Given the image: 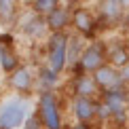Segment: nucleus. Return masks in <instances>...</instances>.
Wrapping results in <instances>:
<instances>
[{
	"instance_id": "nucleus-22",
	"label": "nucleus",
	"mask_w": 129,
	"mask_h": 129,
	"mask_svg": "<svg viewBox=\"0 0 129 129\" xmlns=\"http://www.w3.org/2000/svg\"><path fill=\"white\" fill-rule=\"evenodd\" d=\"M121 4H123V7H125V11L129 13V0H121Z\"/></svg>"
},
{
	"instance_id": "nucleus-2",
	"label": "nucleus",
	"mask_w": 129,
	"mask_h": 129,
	"mask_svg": "<svg viewBox=\"0 0 129 129\" xmlns=\"http://www.w3.org/2000/svg\"><path fill=\"white\" fill-rule=\"evenodd\" d=\"M34 110L42 123V129H66V114L57 91H38L34 98Z\"/></svg>"
},
{
	"instance_id": "nucleus-18",
	"label": "nucleus",
	"mask_w": 129,
	"mask_h": 129,
	"mask_svg": "<svg viewBox=\"0 0 129 129\" xmlns=\"http://www.w3.org/2000/svg\"><path fill=\"white\" fill-rule=\"evenodd\" d=\"M21 129H42V123L38 119V114H36V110H32V114L28 116V121H25V125Z\"/></svg>"
},
{
	"instance_id": "nucleus-7",
	"label": "nucleus",
	"mask_w": 129,
	"mask_h": 129,
	"mask_svg": "<svg viewBox=\"0 0 129 129\" xmlns=\"http://www.w3.org/2000/svg\"><path fill=\"white\" fill-rule=\"evenodd\" d=\"M4 87L15 95L34 98V93H36V70L30 63H21L9 76H4Z\"/></svg>"
},
{
	"instance_id": "nucleus-20",
	"label": "nucleus",
	"mask_w": 129,
	"mask_h": 129,
	"mask_svg": "<svg viewBox=\"0 0 129 129\" xmlns=\"http://www.w3.org/2000/svg\"><path fill=\"white\" fill-rule=\"evenodd\" d=\"M121 78H123V85L129 87V63H127L125 68H121Z\"/></svg>"
},
{
	"instance_id": "nucleus-19",
	"label": "nucleus",
	"mask_w": 129,
	"mask_h": 129,
	"mask_svg": "<svg viewBox=\"0 0 129 129\" xmlns=\"http://www.w3.org/2000/svg\"><path fill=\"white\" fill-rule=\"evenodd\" d=\"M98 125H85V123H68L66 129H95Z\"/></svg>"
},
{
	"instance_id": "nucleus-8",
	"label": "nucleus",
	"mask_w": 129,
	"mask_h": 129,
	"mask_svg": "<svg viewBox=\"0 0 129 129\" xmlns=\"http://www.w3.org/2000/svg\"><path fill=\"white\" fill-rule=\"evenodd\" d=\"M70 30L74 34L83 36L85 40H93L98 34L100 25H98V17H95L93 9L87 2H80L76 7H72V19H70Z\"/></svg>"
},
{
	"instance_id": "nucleus-21",
	"label": "nucleus",
	"mask_w": 129,
	"mask_h": 129,
	"mask_svg": "<svg viewBox=\"0 0 129 129\" xmlns=\"http://www.w3.org/2000/svg\"><path fill=\"white\" fill-rule=\"evenodd\" d=\"M123 30H125V36H127V40H129V13L125 15V21H123Z\"/></svg>"
},
{
	"instance_id": "nucleus-16",
	"label": "nucleus",
	"mask_w": 129,
	"mask_h": 129,
	"mask_svg": "<svg viewBox=\"0 0 129 129\" xmlns=\"http://www.w3.org/2000/svg\"><path fill=\"white\" fill-rule=\"evenodd\" d=\"M106 49H108V63L114 68H125L129 63V40H123L121 45H108L106 42Z\"/></svg>"
},
{
	"instance_id": "nucleus-9",
	"label": "nucleus",
	"mask_w": 129,
	"mask_h": 129,
	"mask_svg": "<svg viewBox=\"0 0 129 129\" xmlns=\"http://www.w3.org/2000/svg\"><path fill=\"white\" fill-rule=\"evenodd\" d=\"M15 28H17V34L21 38H25L30 42H45L47 36L51 34L49 28H47V19L42 15L34 13L32 9L28 13H21L19 21L15 23Z\"/></svg>"
},
{
	"instance_id": "nucleus-14",
	"label": "nucleus",
	"mask_w": 129,
	"mask_h": 129,
	"mask_svg": "<svg viewBox=\"0 0 129 129\" xmlns=\"http://www.w3.org/2000/svg\"><path fill=\"white\" fill-rule=\"evenodd\" d=\"M61 83H63L61 74L49 70L45 63L38 66V70H36V93L38 91H57L61 87Z\"/></svg>"
},
{
	"instance_id": "nucleus-10",
	"label": "nucleus",
	"mask_w": 129,
	"mask_h": 129,
	"mask_svg": "<svg viewBox=\"0 0 129 129\" xmlns=\"http://www.w3.org/2000/svg\"><path fill=\"white\" fill-rule=\"evenodd\" d=\"M68 85H70V95H87V98H100L102 95L93 74L87 72H74Z\"/></svg>"
},
{
	"instance_id": "nucleus-25",
	"label": "nucleus",
	"mask_w": 129,
	"mask_h": 129,
	"mask_svg": "<svg viewBox=\"0 0 129 129\" xmlns=\"http://www.w3.org/2000/svg\"><path fill=\"white\" fill-rule=\"evenodd\" d=\"M106 129H110V127H106Z\"/></svg>"
},
{
	"instance_id": "nucleus-4",
	"label": "nucleus",
	"mask_w": 129,
	"mask_h": 129,
	"mask_svg": "<svg viewBox=\"0 0 129 129\" xmlns=\"http://www.w3.org/2000/svg\"><path fill=\"white\" fill-rule=\"evenodd\" d=\"M104 63H108V49H106V40L102 38H93L87 40L83 53H80L78 61H76V72H87L93 74L95 70H100Z\"/></svg>"
},
{
	"instance_id": "nucleus-3",
	"label": "nucleus",
	"mask_w": 129,
	"mask_h": 129,
	"mask_svg": "<svg viewBox=\"0 0 129 129\" xmlns=\"http://www.w3.org/2000/svg\"><path fill=\"white\" fill-rule=\"evenodd\" d=\"M68 40L70 32H51L45 40V63L49 70L61 74L68 70Z\"/></svg>"
},
{
	"instance_id": "nucleus-11",
	"label": "nucleus",
	"mask_w": 129,
	"mask_h": 129,
	"mask_svg": "<svg viewBox=\"0 0 129 129\" xmlns=\"http://www.w3.org/2000/svg\"><path fill=\"white\" fill-rule=\"evenodd\" d=\"M93 78H95V83H98L102 93L112 91V89H119V87H125V85H123V78H121V70L110 66V63H104L100 70H95Z\"/></svg>"
},
{
	"instance_id": "nucleus-24",
	"label": "nucleus",
	"mask_w": 129,
	"mask_h": 129,
	"mask_svg": "<svg viewBox=\"0 0 129 129\" xmlns=\"http://www.w3.org/2000/svg\"><path fill=\"white\" fill-rule=\"evenodd\" d=\"M85 2H95V0H85Z\"/></svg>"
},
{
	"instance_id": "nucleus-12",
	"label": "nucleus",
	"mask_w": 129,
	"mask_h": 129,
	"mask_svg": "<svg viewBox=\"0 0 129 129\" xmlns=\"http://www.w3.org/2000/svg\"><path fill=\"white\" fill-rule=\"evenodd\" d=\"M47 28L49 32H70V19H72V7L68 4H59L53 9L49 15H45Z\"/></svg>"
},
{
	"instance_id": "nucleus-17",
	"label": "nucleus",
	"mask_w": 129,
	"mask_h": 129,
	"mask_svg": "<svg viewBox=\"0 0 129 129\" xmlns=\"http://www.w3.org/2000/svg\"><path fill=\"white\" fill-rule=\"evenodd\" d=\"M61 4V0H32V11L38 15H49L53 9H57Z\"/></svg>"
},
{
	"instance_id": "nucleus-15",
	"label": "nucleus",
	"mask_w": 129,
	"mask_h": 129,
	"mask_svg": "<svg viewBox=\"0 0 129 129\" xmlns=\"http://www.w3.org/2000/svg\"><path fill=\"white\" fill-rule=\"evenodd\" d=\"M23 13L21 0H0V25L2 28H13L19 21Z\"/></svg>"
},
{
	"instance_id": "nucleus-1",
	"label": "nucleus",
	"mask_w": 129,
	"mask_h": 129,
	"mask_svg": "<svg viewBox=\"0 0 129 129\" xmlns=\"http://www.w3.org/2000/svg\"><path fill=\"white\" fill-rule=\"evenodd\" d=\"M34 110V98L11 93L0 100V129H21Z\"/></svg>"
},
{
	"instance_id": "nucleus-13",
	"label": "nucleus",
	"mask_w": 129,
	"mask_h": 129,
	"mask_svg": "<svg viewBox=\"0 0 129 129\" xmlns=\"http://www.w3.org/2000/svg\"><path fill=\"white\" fill-rule=\"evenodd\" d=\"M100 102L112 112V114H114V112H121V110H127V104H129V87H119V89L106 91V93L100 95Z\"/></svg>"
},
{
	"instance_id": "nucleus-23",
	"label": "nucleus",
	"mask_w": 129,
	"mask_h": 129,
	"mask_svg": "<svg viewBox=\"0 0 129 129\" xmlns=\"http://www.w3.org/2000/svg\"><path fill=\"white\" fill-rule=\"evenodd\" d=\"M0 87H2V72H0Z\"/></svg>"
},
{
	"instance_id": "nucleus-5",
	"label": "nucleus",
	"mask_w": 129,
	"mask_h": 129,
	"mask_svg": "<svg viewBox=\"0 0 129 129\" xmlns=\"http://www.w3.org/2000/svg\"><path fill=\"white\" fill-rule=\"evenodd\" d=\"M98 104H100V98L70 95V102H68V123L95 125V123H98Z\"/></svg>"
},
{
	"instance_id": "nucleus-6",
	"label": "nucleus",
	"mask_w": 129,
	"mask_h": 129,
	"mask_svg": "<svg viewBox=\"0 0 129 129\" xmlns=\"http://www.w3.org/2000/svg\"><path fill=\"white\" fill-rule=\"evenodd\" d=\"M93 13L98 17L100 30H114V28H121L123 25L127 11L121 4V0H95L93 2Z\"/></svg>"
}]
</instances>
